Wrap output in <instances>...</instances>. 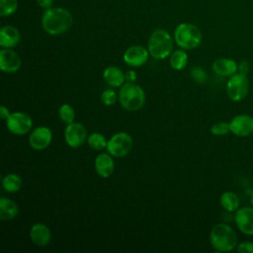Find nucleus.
Here are the masks:
<instances>
[{
    "mask_svg": "<svg viewBox=\"0 0 253 253\" xmlns=\"http://www.w3.org/2000/svg\"><path fill=\"white\" fill-rule=\"evenodd\" d=\"M147 49L155 59H164L173 51V39L164 29L154 30L148 40Z\"/></svg>",
    "mask_w": 253,
    "mask_h": 253,
    "instance_id": "nucleus-3",
    "label": "nucleus"
},
{
    "mask_svg": "<svg viewBox=\"0 0 253 253\" xmlns=\"http://www.w3.org/2000/svg\"><path fill=\"white\" fill-rule=\"evenodd\" d=\"M119 100L122 107L126 111H137L144 105V91L139 85L133 82H127L122 86L119 93Z\"/></svg>",
    "mask_w": 253,
    "mask_h": 253,
    "instance_id": "nucleus-4",
    "label": "nucleus"
},
{
    "mask_svg": "<svg viewBox=\"0 0 253 253\" xmlns=\"http://www.w3.org/2000/svg\"><path fill=\"white\" fill-rule=\"evenodd\" d=\"M132 138L131 136L124 131L115 133L109 140L107 144L108 152L115 157H123L129 153L132 148Z\"/></svg>",
    "mask_w": 253,
    "mask_h": 253,
    "instance_id": "nucleus-7",
    "label": "nucleus"
},
{
    "mask_svg": "<svg viewBox=\"0 0 253 253\" xmlns=\"http://www.w3.org/2000/svg\"><path fill=\"white\" fill-rule=\"evenodd\" d=\"M219 203L227 212H233L236 211L239 209V198L238 196L231 192V191H226L223 192L219 198Z\"/></svg>",
    "mask_w": 253,
    "mask_h": 253,
    "instance_id": "nucleus-21",
    "label": "nucleus"
},
{
    "mask_svg": "<svg viewBox=\"0 0 253 253\" xmlns=\"http://www.w3.org/2000/svg\"><path fill=\"white\" fill-rule=\"evenodd\" d=\"M149 51L142 45H131L124 52V61L132 67H139L148 60Z\"/></svg>",
    "mask_w": 253,
    "mask_h": 253,
    "instance_id": "nucleus-11",
    "label": "nucleus"
},
{
    "mask_svg": "<svg viewBox=\"0 0 253 253\" xmlns=\"http://www.w3.org/2000/svg\"><path fill=\"white\" fill-rule=\"evenodd\" d=\"M250 203H251V206L253 207V191H252L251 196H250Z\"/></svg>",
    "mask_w": 253,
    "mask_h": 253,
    "instance_id": "nucleus-35",
    "label": "nucleus"
},
{
    "mask_svg": "<svg viewBox=\"0 0 253 253\" xmlns=\"http://www.w3.org/2000/svg\"><path fill=\"white\" fill-rule=\"evenodd\" d=\"M10 115H11V114H10L8 108H6L5 106H1V107H0V116H1V118H2L3 120L7 121V119L9 118Z\"/></svg>",
    "mask_w": 253,
    "mask_h": 253,
    "instance_id": "nucleus-34",
    "label": "nucleus"
},
{
    "mask_svg": "<svg viewBox=\"0 0 253 253\" xmlns=\"http://www.w3.org/2000/svg\"><path fill=\"white\" fill-rule=\"evenodd\" d=\"M103 77L105 82L111 87H120L126 80L125 74L117 66H109L104 70Z\"/></svg>",
    "mask_w": 253,
    "mask_h": 253,
    "instance_id": "nucleus-19",
    "label": "nucleus"
},
{
    "mask_svg": "<svg viewBox=\"0 0 253 253\" xmlns=\"http://www.w3.org/2000/svg\"><path fill=\"white\" fill-rule=\"evenodd\" d=\"M21 66V58L16 51L11 48H2L0 50V68L3 72L14 73Z\"/></svg>",
    "mask_w": 253,
    "mask_h": 253,
    "instance_id": "nucleus-14",
    "label": "nucleus"
},
{
    "mask_svg": "<svg viewBox=\"0 0 253 253\" xmlns=\"http://www.w3.org/2000/svg\"><path fill=\"white\" fill-rule=\"evenodd\" d=\"M212 70L220 76H231L238 70V64L231 58H218L212 63Z\"/></svg>",
    "mask_w": 253,
    "mask_h": 253,
    "instance_id": "nucleus-18",
    "label": "nucleus"
},
{
    "mask_svg": "<svg viewBox=\"0 0 253 253\" xmlns=\"http://www.w3.org/2000/svg\"><path fill=\"white\" fill-rule=\"evenodd\" d=\"M118 100L117 93L112 89H106L101 94V101L105 106H112Z\"/></svg>",
    "mask_w": 253,
    "mask_h": 253,
    "instance_id": "nucleus-28",
    "label": "nucleus"
},
{
    "mask_svg": "<svg viewBox=\"0 0 253 253\" xmlns=\"http://www.w3.org/2000/svg\"><path fill=\"white\" fill-rule=\"evenodd\" d=\"M234 221L242 233L253 235V207H242L238 209L234 215Z\"/></svg>",
    "mask_w": 253,
    "mask_h": 253,
    "instance_id": "nucleus-12",
    "label": "nucleus"
},
{
    "mask_svg": "<svg viewBox=\"0 0 253 253\" xmlns=\"http://www.w3.org/2000/svg\"><path fill=\"white\" fill-rule=\"evenodd\" d=\"M21 34L14 26H4L0 30V45L3 48H11L19 43Z\"/></svg>",
    "mask_w": 253,
    "mask_h": 253,
    "instance_id": "nucleus-15",
    "label": "nucleus"
},
{
    "mask_svg": "<svg viewBox=\"0 0 253 253\" xmlns=\"http://www.w3.org/2000/svg\"><path fill=\"white\" fill-rule=\"evenodd\" d=\"M230 132L236 136L244 137L253 133V117L249 115H237L229 123Z\"/></svg>",
    "mask_w": 253,
    "mask_h": 253,
    "instance_id": "nucleus-10",
    "label": "nucleus"
},
{
    "mask_svg": "<svg viewBox=\"0 0 253 253\" xmlns=\"http://www.w3.org/2000/svg\"><path fill=\"white\" fill-rule=\"evenodd\" d=\"M6 126L10 132L17 135H22L31 130L33 121L31 117L25 113L14 112L7 119Z\"/></svg>",
    "mask_w": 253,
    "mask_h": 253,
    "instance_id": "nucleus-8",
    "label": "nucleus"
},
{
    "mask_svg": "<svg viewBox=\"0 0 253 253\" xmlns=\"http://www.w3.org/2000/svg\"><path fill=\"white\" fill-rule=\"evenodd\" d=\"M126 80L127 82H134L136 79V73L133 70H128L126 74H125Z\"/></svg>",
    "mask_w": 253,
    "mask_h": 253,
    "instance_id": "nucleus-33",
    "label": "nucleus"
},
{
    "mask_svg": "<svg viewBox=\"0 0 253 253\" xmlns=\"http://www.w3.org/2000/svg\"><path fill=\"white\" fill-rule=\"evenodd\" d=\"M210 242L216 251L229 252L237 246V237L232 227L224 222H220L211 228Z\"/></svg>",
    "mask_w": 253,
    "mask_h": 253,
    "instance_id": "nucleus-2",
    "label": "nucleus"
},
{
    "mask_svg": "<svg viewBox=\"0 0 253 253\" xmlns=\"http://www.w3.org/2000/svg\"><path fill=\"white\" fill-rule=\"evenodd\" d=\"M18 211V206L14 201L4 197L0 199V219H12L17 216Z\"/></svg>",
    "mask_w": 253,
    "mask_h": 253,
    "instance_id": "nucleus-20",
    "label": "nucleus"
},
{
    "mask_svg": "<svg viewBox=\"0 0 253 253\" xmlns=\"http://www.w3.org/2000/svg\"><path fill=\"white\" fill-rule=\"evenodd\" d=\"M31 240L37 246L43 247L46 246L51 238V233L49 228L43 223H36L31 227L30 230Z\"/></svg>",
    "mask_w": 253,
    "mask_h": 253,
    "instance_id": "nucleus-16",
    "label": "nucleus"
},
{
    "mask_svg": "<svg viewBox=\"0 0 253 253\" xmlns=\"http://www.w3.org/2000/svg\"><path fill=\"white\" fill-rule=\"evenodd\" d=\"M249 90V81L247 75L236 72L231 75L226 83V93L230 100L238 102L243 100Z\"/></svg>",
    "mask_w": 253,
    "mask_h": 253,
    "instance_id": "nucleus-6",
    "label": "nucleus"
},
{
    "mask_svg": "<svg viewBox=\"0 0 253 253\" xmlns=\"http://www.w3.org/2000/svg\"><path fill=\"white\" fill-rule=\"evenodd\" d=\"M115 169L113 158L108 153H100L95 159V170L103 178L110 177Z\"/></svg>",
    "mask_w": 253,
    "mask_h": 253,
    "instance_id": "nucleus-17",
    "label": "nucleus"
},
{
    "mask_svg": "<svg viewBox=\"0 0 253 253\" xmlns=\"http://www.w3.org/2000/svg\"><path fill=\"white\" fill-rule=\"evenodd\" d=\"M239 253H253V242L243 241L236 246Z\"/></svg>",
    "mask_w": 253,
    "mask_h": 253,
    "instance_id": "nucleus-30",
    "label": "nucleus"
},
{
    "mask_svg": "<svg viewBox=\"0 0 253 253\" xmlns=\"http://www.w3.org/2000/svg\"><path fill=\"white\" fill-rule=\"evenodd\" d=\"M3 188L8 193H15L18 192L22 187V179L20 176L14 173L7 174L2 181Z\"/></svg>",
    "mask_w": 253,
    "mask_h": 253,
    "instance_id": "nucleus-23",
    "label": "nucleus"
},
{
    "mask_svg": "<svg viewBox=\"0 0 253 253\" xmlns=\"http://www.w3.org/2000/svg\"><path fill=\"white\" fill-rule=\"evenodd\" d=\"M36 1H37V4L40 7L43 8L44 10L53 7V3H54V0H36Z\"/></svg>",
    "mask_w": 253,
    "mask_h": 253,
    "instance_id": "nucleus-32",
    "label": "nucleus"
},
{
    "mask_svg": "<svg viewBox=\"0 0 253 253\" xmlns=\"http://www.w3.org/2000/svg\"><path fill=\"white\" fill-rule=\"evenodd\" d=\"M249 69H250V65H249V62L247 60H243L241 61L239 64H238V72L241 73V74H244V75H247V73L249 72Z\"/></svg>",
    "mask_w": 253,
    "mask_h": 253,
    "instance_id": "nucleus-31",
    "label": "nucleus"
},
{
    "mask_svg": "<svg viewBox=\"0 0 253 253\" xmlns=\"http://www.w3.org/2000/svg\"><path fill=\"white\" fill-rule=\"evenodd\" d=\"M52 140V132L47 126H39L35 128L30 136L29 143L36 150L45 149Z\"/></svg>",
    "mask_w": 253,
    "mask_h": 253,
    "instance_id": "nucleus-13",
    "label": "nucleus"
},
{
    "mask_svg": "<svg viewBox=\"0 0 253 253\" xmlns=\"http://www.w3.org/2000/svg\"><path fill=\"white\" fill-rule=\"evenodd\" d=\"M191 76L198 83H204L207 80V73L200 66H195L192 68Z\"/></svg>",
    "mask_w": 253,
    "mask_h": 253,
    "instance_id": "nucleus-29",
    "label": "nucleus"
},
{
    "mask_svg": "<svg viewBox=\"0 0 253 253\" xmlns=\"http://www.w3.org/2000/svg\"><path fill=\"white\" fill-rule=\"evenodd\" d=\"M18 9L17 0H0V16L8 17L13 15Z\"/></svg>",
    "mask_w": 253,
    "mask_h": 253,
    "instance_id": "nucleus-25",
    "label": "nucleus"
},
{
    "mask_svg": "<svg viewBox=\"0 0 253 253\" xmlns=\"http://www.w3.org/2000/svg\"><path fill=\"white\" fill-rule=\"evenodd\" d=\"M64 138L66 143L72 147L77 148L84 144L87 137L86 127L79 123H71L67 125L64 131Z\"/></svg>",
    "mask_w": 253,
    "mask_h": 253,
    "instance_id": "nucleus-9",
    "label": "nucleus"
},
{
    "mask_svg": "<svg viewBox=\"0 0 253 253\" xmlns=\"http://www.w3.org/2000/svg\"><path fill=\"white\" fill-rule=\"evenodd\" d=\"M71 12L63 7H51L45 9L42 16L43 30L51 36H59L66 33L72 26Z\"/></svg>",
    "mask_w": 253,
    "mask_h": 253,
    "instance_id": "nucleus-1",
    "label": "nucleus"
},
{
    "mask_svg": "<svg viewBox=\"0 0 253 253\" xmlns=\"http://www.w3.org/2000/svg\"><path fill=\"white\" fill-rule=\"evenodd\" d=\"M87 142L89 146L94 150H102L105 147H107L108 144V140L100 132L91 133L87 138Z\"/></svg>",
    "mask_w": 253,
    "mask_h": 253,
    "instance_id": "nucleus-24",
    "label": "nucleus"
},
{
    "mask_svg": "<svg viewBox=\"0 0 253 253\" xmlns=\"http://www.w3.org/2000/svg\"><path fill=\"white\" fill-rule=\"evenodd\" d=\"M58 115H59L60 120L67 125L74 122L75 112H74V109L69 104L61 105L58 110Z\"/></svg>",
    "mask_w": 253,
    "mask_h": 253,
    "instance_id": "nucleus-26",
    "label": "nucleus"
},
{
    "mask_svg": "<svg viewBox=\"0 0 253 253\" xmlns=\"http://www.w3.org/2000/svg\"><path fill=\"white\" fill-rule=\"evenodd\" d=\"M211 132L213 135H217V136L225 135L228 132H230V125H229V123H226V122L216 123L211 126Z\"/></svg>",
    "mask_w": 253,
    "mask_h": 253,
    "instance_id": "nucleus-27",
    "label": "nucleus"
},
{
    "mask_svg": "<svg viewBox=\"0 0 253 253\" xmlns=\"http://www.w3.org/2000/svg\"><path fill=\"white\" fill-rule=\"evenodd\" d=\"M174 40L181 48L193 49L201 44L202 33L194 24L181 23L174 31Z\"/></svg>",
    "mask_w": 253,
    "mask_h": 253,
    "instance_id": "nucleus-5",
    "label": "nucleus"
},
{
    "mask_svg": "<svg viewBox=\"0 0 253 253\" xmlns=\"http://www.w3.org/2000/svg\"><path fill=\"white\" fill-rule=\"evenodd\" d=\"M188 63V55L185 49H177L170 54V65L175 70H182Z\"/></svg>",
    "mask_w": 253,
    "mask_h": 253,
    "instance_id": "nucleus-22",
    "label": "nucleus"
}]
</instances>
